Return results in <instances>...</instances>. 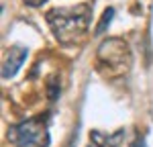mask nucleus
<instances>
[{
  "instance_id": "obj_1",
  "label": "nucleus",
  "mask_w": 153,
  "mask_h": 147,
  "mask_svg": "<svg viewBox=\"0 0 153 147\" xmlns=\"http://www.w3.org/2000/svg\"><path fill=\"white\" fill-rule=\"evenodd\" d=\"M92 19V8L88 4L59 6L47 12V23L51 33L61 45H78L88 33Z\"/></svg>"
},
{
  "instance_id": "obj_2",
  "label": "nucleus",
  "mask_w": 153,
  "mask_h": 147,
  "mask_svg": "<svg viewBox=\"0 0 153 147\" xmlns=\"http://www.w3.org/2000/svg\"><path fill=\"white\" fill-rule=\"evenodd\" d=\"M96 63H98V70L108 78L127 74L131 68V51L127 41L118 37L104 39L96 49Z\"/></svg>"
},
{
  "instance_id": "obj_3",
  "label": "nucleus",
  "mask_w": 153,
  "mask_h": 147,
  "mask_svg": "<svg viewBox=\"0 0 153 147\" xmlns=\"http://www.w3.org/2000/svg\"><path fill=\"white\" fill-rule=\"evenodd\" d=\"M6 137L12 145L16 147H47L51 143L49 137V129L47 122L43 119H31V121H23L19 125H12L6 131Z\"/></svg>"
},
{
  "instance_id": "obj_4",
  "label": "nucleus",
  "mask_w": 153,
  "mask_h": 147,
  "mask_svg": "<svg viewBox=\"0 0 153 147\" xmlns=\"http://www.w3.org/2000/svg\"><path fill=\"white\" fill-rule=\"evenodd\" d=\"M25 59H27V49L25 47H19V45L8 47L6 53H4V61H2V78L10 80L12 76L21 70Z\"/></svg>"
},
{
  "instance_id": "obj_5",
  "label": "nucleus",
  "mask_w": 153,
  "mask_h": 147,
  "mask_svg": "<svg viewBox=\"0 0 153 147\" xmlns=\"http://www.w3.org/2000/svg\"><path fill=\"white\" fill-rule=\"evenodd\" d=\"M59 88H61V86H59V74H51L49 80H47V98L51 102L59 98V92H61Z\"/></svg>"
},
{
  "instance_id": "obj_6",
  "label": "nucleus",
  "mask_w": 153,
  "mask_h": 147,
  "mask_svg": "<svg viewBox=\"0 0 153 147\" xmlns=\"http://www.w3.org/2000/svg\"><path fill=\"white\" fill-rule=\"evenodd\" d=\"M112 16H114V8H106L104 12H102V16H100V23H98V27H96V35H102L106 29H108V24H110V21H112Z\"/></svg>"
},
{
  "instance_id": "obj_7",
  "label": "nucleus",
  "mask_w": 153,
  "mask_h": 147,
  "mask_svg": "<svg viewBox=\"0 0 153 147\" xmlns=\"http://www.w3.org/2000/svg\"><path fill=\"white\" fill-rule=\"evenodd\" d=\"M25 4H29V6H41V4H45L47 0H23Z\"/></svg>"
},
{
  "instance_id": "obj_8",
  "label": "nucleus",
  "mask_w": 153,
  "mask_h": 147,
  "mask_svg": "<svg viewBox=\"0 0 153 147\" xmlns=\"http://www.w3.org/2000/svg\"><path fill=\"white\" fill-rule=\"evenodd\" d=\"M133 147H147L145 145V139H137V141L133 143Z\"/></svg>"
},
{
  "instance_id": "obj_9",
  "label": "nucleus",
  "mask_w": 153,
  "mask_h": 147,
  "mask_svg": "<svg viewBox=\"0 0 153 147\" xmlns=\"http://www.w3.org/2000/svg\"><path fill=\"white\" fill-rule=\"evenodd\" d=\"M88 147H100V145H96V143H90V145H88Z\"/></svg>"
}]
</instances>
